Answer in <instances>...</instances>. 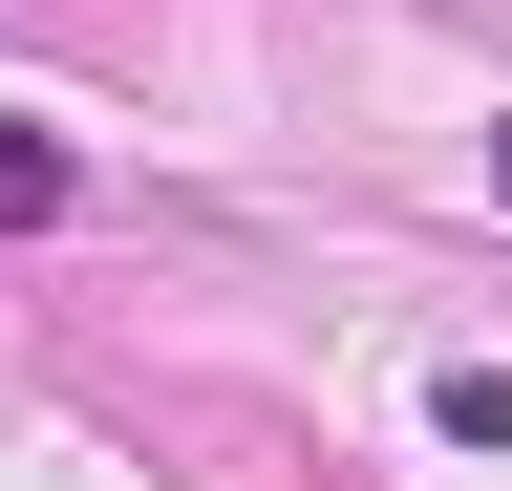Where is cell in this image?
<instances>
[{
    "label": "cell",
    "instance_id": "6da1fadb",
    "mask_svg": "<svg viewBox=\"0 0 512 491\" xmlns=\"http://www.w3.org/2000/svg\"><path fill=\"white\" fill-rule=\"evenodd\" d=\"M64 214H86V150L43 107H0V235H64Z\"/></svg>",
    "mask_w": 512,
    "mask_h": 491
},
{
    "label": "cell",
    "instance_id": "7a4b0ae2",
    "mask_svg": "<svg viewBox=\"0 0 512 491\" xmlns=\"http://www.w3.org/2000/svg\"><path fill=\"white\" fill-rule=\"evenodd\" d=\"M427 427H448V449H512V363H448V385H427Z\"/></svg>",
    "mask_w": 512,
    "mask_h": 491
},
{
    "label": "cell",
    "instance_id": "3957f363",
    "mask_svg": "<svg viewBox=\"0 0 512 491\" xmlns=\"http://www.w3.org/2000/svg\"><path fill=\"white\" fill-rule=\"evenodd\" d=\"M491 193H512V129H491Z\"/></svg>",
    "mask_w": 512,
    "mask_h": 491
}]
</instances>
